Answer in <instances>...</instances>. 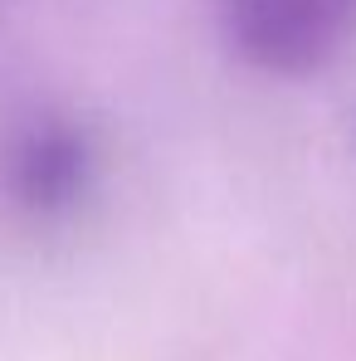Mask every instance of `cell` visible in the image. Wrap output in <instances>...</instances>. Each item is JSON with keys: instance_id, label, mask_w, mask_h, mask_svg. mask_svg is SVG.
<instances>
[{"instance_id": "cell-1", "label": "cell", "mask_w": 356, "mask_h": 361, "mask_svg": "<svg viewBox=\"0 0 356 361\" xmlns=\"http://www.w3.org/2000/svg\"><path fill=\"white\" fill-rule=\"evenodd\" d=\"M225 35L269 73H317L356 39V0H220Z\"/></svg>"}]
</instances>
